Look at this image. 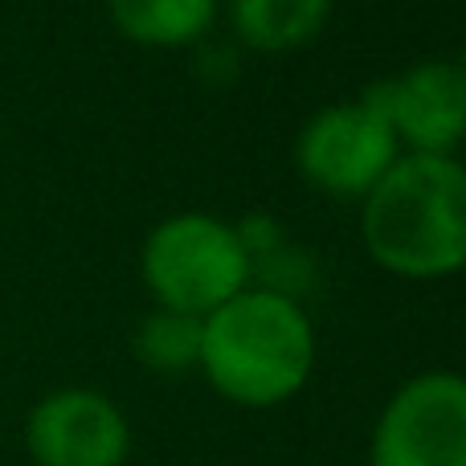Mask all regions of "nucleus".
Segmentation results:
<instances>
[{
    "label": "nucleus",
    "instance_id": "1",
    "mask_svg": "<svg viewBox=\"0 0 466 466\" xmlns=\"http://www.w3.org/2000/svg\"><path fill=\"white\" fill-rule=\"evenodd\" d=\"M315 331L287 290H241L201 319V360L213 389L246 410L282 405L307 385Z\"/></svg>",
    "mask_w": 466,
    "mask_h": 466
},
{
    "label": "nucleus",
    "instance_id": "2",
    "mask_svg": "<svg viewBox=\"0 0 466 466\" xmlns=\"http://www.w3.org/2000/svg\"><path fill=\"white\" fill-rule=\"evenodd\" d=\"M364 246L385 270L438 279L466 266V168L451 156H405L364 197Z\"/></svg>",
    "mask_w": 466,
    "mask_h": 466
},
{
    "label": "nucleus",
    "instance_id": "3",
    "mask_svg": "<svg viewBox=\"0 0 466 466\" xmlns=\"http://www.w3.org/2000/svg\"><path fill=\"white\" fill-rule=\"evenodd\" d=\"M144 282L160 307L205 319L246 290L249 249L241 233L209 213H177L144 241Z\"/></svg>",
    "mask_w": 466,
    "mask_h": 466
},
{
    "label": "nucleus",
    "instance_id": "4",
    "mask_svg": "<svg viewBox=\"0 0 466 466\" xmlns=\"http://www.w3.org/2000/svg\"><path fill=\"white\" fill-rule=\"evenodd\" d=\"M369 466H466V377L418 372L385 401Z\"/></svg>",
    "mask_w": 466,
    "mask_h": 466
},
{
    "label": "nucleus",
    "instance_id": "5",
    "mask_svg": "<svg viewBox=\"0 0 466 466\" xmlns=\"http://www.w3.org/2000/svg\"><path fill=\"white\" fill-rule=\"evenodd\" d=\"M397 131L364 103H336L303 123L295 164L315 188L331 197H369L377 180L393 168Z\"/></svg>",
    "mask_w": 466,
    "mask_h": 466
},
{
    "label": "nucleus",
    "instance_id": "6",
    "mask_svg": "<svg viewBox=\"0 0 466 466\" xmlns=\"http://www.w3.org/2000/svg\"><path fill=\"white\" fill-rule=\"evenodd\" d=\"M25 446L37 466H123L131 426L111 397L95 389H57L29 410Z\"/></svg>",
    "mask_w": 466,
    "mask_h": 466
},
{
    "label": "nucleus",
    "instance_id": "7",
    "mask_svg": "<svg viewBox=\"0 0 466 466\" xmlns=\"http://www.w3.org/2000/svg\"><path fill=\"white\" fill-rule=\"evenodd\" d=\"M360 103L393 123L413 156H446L466 136V86L454 62H418L401 78L372 82Z\"/></svg>",
    "mask_w": 466,
    "mask_h": 466
},
{
    "label": "nucleus",
    "instance_id": "8",
    "mask_svg": "<svg viewBox=\"0 0 466 466\" xmlns=\"http://www.w3.org/2000/svg\"><path fill=\"white\" fill-rule=\"evenodd\" d=\"M229 16L246 46L287 54L328 25L331 0H229Z\"/></svg>",
    "mask_w": 466,
    "mask_h": 466
},
{
    "label": "nucleus",
    "instance_id": "9",
    "mask_svg": "<svg viewBox=\"0 0 466 466\" xmlns=\"http://www.w3.org/2000/svg\"><path fill=\"white\" fill-rule=\"evenodd\" d=\"M218 0H111L119 33L144 46H185L213 25Z\"/></svg>",
    "mask_w": 466,
    "mask_h": 466
},
{
    "label": "nucleus",
    "instance_id": "10",
    "mask_svg": "<svg viewBox=\"0 0 466 466\" xmlns=\"http://www.w3.org/2000/svg\"><path fill=\"white\" fill-rule=\"evenodd\" d=\"M136 356L139 364H147L156 372L197 369V360H201V319L168 311V307L152 311L136 328Z\"/></svg>",
    "mask_w": 466,
    "mask_h": 466
},
{
    "label": "nucleus",
    "instance_id": "11",
    "mask_svg": "<svg viewBox=\"0 0 466 466\" xmlns=\"http://www.w3.org/2000/svg\"><path fill=\"white\" fill-rule=\"evenodd\" d=\"M459 74H462V86H466V49H462V62H459Z\"/></svg>",
    "mask_w": 466,
    "mask_h": 466
}]
</instances>
